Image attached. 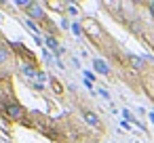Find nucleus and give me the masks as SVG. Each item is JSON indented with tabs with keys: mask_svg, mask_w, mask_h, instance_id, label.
I'll use <instances>...</instances> for the list:
<instances>
[{
	"mask_svg": "<svg viewBox=\"0 0 154 143\" xmlns=\"http://www.w3.org/2000/svg\"><path fill=\"white\" fill-rule=\"evenodd\" d=\"M82 30L87 32V36H89L93 42H99V40L106 36L101 23H99L97 19H93V17H85V19H82Z\"/></svg>",
	"mask_w": 154,
	"mask_h": 143,
	"instance_id": "1",
	"label": "nucleus"
},
{
	"mask_svg": "<svg viewBox=\"0 0 154 143\" xmlns=\"http://www.w3.org/2000/svg\"><path fill=\"white\" fill-rule=\"evenodd\" d=\"M26 13H28V19H32V21H42L45 19V9H42L40 2H30Z\"/></svg>",
	"mask_w": 154,
	"mask_h": 143,
	"instance_id": "2",
	"label": "nucleus"
},
{
	"mask_svg": "<svg viewBox=\"0 0 154 143\" xmlns=\"http://www.w3.org/2000/svg\"><path fill=\"white\" fill-rule=\"evenodd\" d=\"M5 112H7V116H9L11 120H21L23 114H26V109H23L19 103H9V105L5 107Z\"/></svg>",
	"mask_w": 154,
	"mask_h": 143,
	"instance_id": "3",
	"label": "nucleus"
},
{
	"mask_svg": "<svg viewBox=\"0 0 154 143\" xmlns=\"http://www.w3.org/2000/svg\"><path fill=\"white\" fill-rule=\"evenodd\" d=\"M82 120H85L89 126H93V128H101V118H99L95 112H91V109H85V112H82Z\"/></svg>",
	"mask_w": 154,
	"mask_h": 143,
	"instance_id": "4",
	"label": "nucleus"
},
{
	"mask_svg": "<svg viewBox=\"0 0 154 143\" xmlns=\"http://www.w3.org/2000/svg\"><path fill=\"white\" fill-rule=\"evenodd\" d=\"M93 70H95L97 74H101V76H110V74H112V70L108 67V63L101 61V59H95V61H93Z\"/></svg>",
	"mask_w": 154,
	"mask_h": 143,
	"instance_id": "5",
	"label": "nucleus"
},
{
	"mask_svg": "<svg viewBox=\"0 0 154 143\" xmlns=\"http://www.w3.org/2000/svg\"><path fill=\"white\" fill-rule=\"evenodd\" d=\"M49 9L57 11V13H66V9H70V7H68V2H61V0H49Z\"/></svg>",
	"mask_w": 154,
	"mask_h": 143,
	"instance_id": "6",
	"label": "nucleus"
},
{
	"mask_svg": "<svg viewBox=\"0 0 154 143\" xmlns=\"http://www.w3.org/2000/svg\"><path fill=\"white\" fill-rule=\"evenodd\" d=\"M9 57H11V53H9V49L0 42V65H5L7 61H9Z\"/></svg>",
	"mask_w": 154,
	"mask_h": 143,
	"instance_id": "7",
	"label": "nucleus"
},
{
	"mask_svg": "<svg viewBox=\"0 0 154 143\" xmlns=\"http://www.w3.org/2000/svg\"><path fill=\"white\" fill-rule=\"evenodd\" d=\"M47 44H49V49H57V40H55L53 36H49V38H47ZM57 51H59V49H57Z\"/></svg>",
	"mask_w": 154,
	"mask_h": 143,
	"instance_id": "8",
	"label": "nucleus"
},
{
	"mask_svg": "<svg viewBox=\"0 0 154 143\" xmlns=\"http://www.w3.org/2000/svg\"><path fill=\"white\" fill-rule=\"evenodd\" d=\"M131 63H133L135 67H143V61H141L139 57H131Z\"/></svg>",
	"mask_w": 154,
	"mask_h": 143,
	"instance_id": "9",
	"label": "nucleus"
},
{
	"mask_svg": "<svg viewBox=\"0 0 154 143\" xmlns=\"http://www.w3.org/2000/svg\"><path fill=\"white\" fill-rule=\"evenodd\" d=\"M28 28H30V30H34V32H40V30H38V25H36L32 19H28Z\"/></svg>",
	"mask_w": 154,
	"mask_h": 143,
	"instance_id": "10",
	"label": "nucleus"
},
{
	"mask_svg": "<svg viewBox=\"0 0 154 143\" xmlns=\"http://www.w3.org/2000/svg\"><path fill=\"white\" fill-rule=\"evenodd\" d=\"M72 30H74V34H76V36H80V34H82V28H80L78 23H74V25H72Z\"/></svg>",
	"mask_w": 154,
	"mask_h": 143,
	"instance_id": "11",
	"label": "nucleus"
},
{
	"mask_svg": "<svg viewBox=\"0 0 154 143\" xmlns=\"http://www.w3.org/2000/svg\"><path fill=\"white\" fill-rule=\"evenodd\" d=\"M122 116H125V118H127V120H133V114H131V112H129V109H122Z\"/></svg>",
	"mask_w": 154,
	"mask_h": 143,
	"instance_id": "12",
	"label": "nucleus"
},
{
	"mask_svg": "<svg viewBox=\"0 0 154 143\" xmlns=\"http://www.w3.org/2000/svg\"><path fill=\"white\" fill-rule=\"evenodd\" d=\"M99 95H101L103 99H110V93H108V91H103V88H99Z\"/></svg>",
	"mask_w": 154,
	"mask_h": 143,
	"instance_id": "13",
	"label": "nucleus"
},
{
	"mask_svg": "<svg viewBox=\"0 0 154 143\" xmlns=\"http://www.w3.org/2000/svg\"><path fill=\"white\" fill-rule=\"evenodd\" d=\"M53 88H55V91H57V93H61V86H59V84H57V82H55V80H53Z\"/></svg>",
	"mask_w": 154,
	"mask_h": 143,
	"instance_id": "14",
	"label": "nucleus"
},
{
	"mask_svg": "<svg viewBox=\"0 0 154 143\" xmlns=\"http://www.w3.org/2000/svg\"><path fill=\"white\" fill-rule=\"evenodd\" d=\"M150 13H152V17H154V2L150 4Z\"/></svg>",
	"mask_w": 154,
	"mask_h": 143,
	"instance_id": "15",
	"label": "nucleus"
},
{
	"mask_svg": "<svg viewBox=\"0 0 154 143\" xmlns=\"http://www.w3.org/2000/svg\"><path fill=\"white\" fill-rule=\"evenodd\" d=\"M150 118H152V122H154V114H150Z\"/></svg>",
	"mask_w": 154,
	"mask_h": 143,
	"instance_id": "16",
	"label": "nucleus"
}]
</instances>
